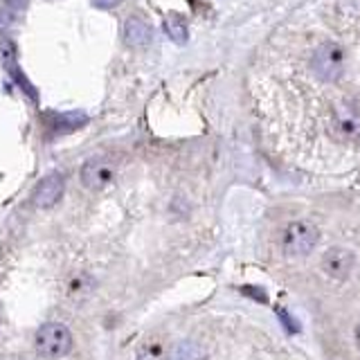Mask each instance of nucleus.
<instances>
[{"mask_svg": "<svg viewBox=\"0 0 360 360\" xmlns=\"http://www.w3.org/2000/svg\"><path fill=\"white\" fill-rule=\"evenodd\" d=\"M342 61H345L342 50L333 43H326L313 56V70L324 82H335L342 75Z\"/></svg>", "mask_w": 360, "mask_h": 360, "instance_id": "nucleus-3", "label": "nucleus"}, {"mask_svg": "<svg viewBox=\"0 0 360 360\" xmlns=\"http://www.w3.org/2000/svg\"><path fill=\"white\" fill-rule=\"evenodd\" d=\"M3 59H5V65H7V70L11 75V79L22 88V93H25L27 97H32L34 101H37V90H34V86L25 79V75H22V70L18 68L16 63V56H14V45L11 43H5L3 45Z\"/></svg>", "mask_w": 360, "mask_h": 360, "instance_id": "nucleus-9", "label": "nucleus"}, {"mask_svg": "<svg viewBox=\"0 0 360 360\" xmlns=\"http://www.w3.org/2000/svg\"><path fill=\"white\" fill-rule=\"evenodd\" d=\"M45 124L52 135H63V133H75L88 124V115L82 110H70V112H50L45 115Z\"/></svg>", "mask_w": 360, "mask_h": 360, "instance_id": "nucleus-7", "label": "nucleus"}, {"mask_svg": "<svg viewBox=\"0 0 360 360\" xmlns=\"http://www.w3.org/2000/svg\"><path fill=\"white\" fill-rule=\"evenodd\" d=\"M338 131H340L345 138H360V115L358 110H340L338 112Z\"/></svg>", "mask_w": 360, "mask_h": 360, "instance_id": "nucleus-11", "label": "nucleus"}, {"mask_svg": "<svg viewBox=\"0 0 360 360\" xmlns=\"http://www.w3.org/2000/svg\"><path fill=\"white\" fill-rule=\"evenodd\" d=\"M167 360H205V352L200 349V345L183 340L178 342L172 352H167Z\"/></svg>", "mask_w": 360, "mask_h": 360, "instance_id": "nucleus-12", "label": "nucleus"}, {"mask_svg": "<svg viewBox=\"0 0 360 360\" xmlns=\"http://www.w3.org/2000/svg\"><path fill=\"white\" fill-rule=\"evenodd\" d=\"M320 241V230L313 221L300 219L288 223L281 232V250L286 257H307Z\"/></svg>", "mask_w": 360, "mask_h": 360, "instance_id": "nucleus-1", "label": "nucleus"}, {"mask_svg": "<svg viewBox=\"0 0 360 360\" xmlns=\"http://www.w3.org/2000/svg\"><path fill=\"white\" fill-rule=\"evenodd\" d=\"M320 268L329 279L342 281L352 275V270H354V252H349L347 248H340V245L331 248V250L324 252Z\"/></svg>", "mask_w": 360, "mask_h": 360, "instance_id": "nucleus-5", "label": "nucleus"}, {"mask_svg": "<svg viewBox=\"0 0 360 360\" xmlns=\"http://www.w3.org/2000/svg\"><path fill=\"white\" fill-rule=\"evenodd\" d=\"M7 5L14 7V9H22V7L27 5V0H7Z\"/></svg>", "mask_w": 360, "mask_h": 360, "instance_id": "nucleus-15", "label": "nucleus"}, {"mask_svg": "<svg viewBox=\"0 0 360 360\" xmlns=\"http://www.w3.org/2000/svg\"><path fill=\"white\" fill-rule=\"evenodd\" d=\"M122 3V0H93V5L97 9H112V7H117Z\"/></svg>", "mask_w": 360, "mask_h": 360, "instance_id": "nucleus-14", "label": "nucleus"}, {"mask_svg": "<svg viewBox=\"0 0 360 360\" xmlns=\"http://www.w3.org/2000/svg\"><path fill=\"white\" fill-rule=\"evenodd\" d=\"M37 352L48 360H59L70 354L72 349V333L61 322H45L39 326L37 338H34Z\"/></svg>", "mask_w": 360, "mask_h": 360, "instance_id": "nucleus-2", "label": "nucleus"}, {"mask_svg": "<svg viewBox=\"0 0 360 360\" xmlns=\"http://www.w3.org/2000/svg\"><path fill=\"white\" fill-rule=\"evenodd\" d=\"M63 187H65V180L59 172H52L45 176L39 183L37 191H34V202H37V207L56 205L63 196Z\"/></svg>", "mask_w": 360, "mask_h": 360, "instance_id": "nucleus-6", "label": "nucleus"}, {"mask_svg": "<svg viewBox=\"0 0 360 360\" xmlns=\"http://www.w3.org/2000/svg\"><path fill=\"white\" fill-rule=\"evenodd\" d=\"M151 25L142 16H129L124 20V43L131 45V48H142L151 41Z\"/></svg>", "mask_w": 360, "mask_h": 360, "instance_id": "nucleus-8", "label": "nucleus"}, {"mask_svg": "<svg viewBox=\"0 0 360 360\" xmlns=\"http://www.w3.org/2000/svg\"><path fill=\"white\" fill-rule=\"evenodd\" d=\"M135 360H167V349L160 340H149L140 347Z\"/></svg>", "mask_w": 360, "mask_h": 360, "instance_id": "nucleus-13", "label": "nucleus"}, {"mask_svg": "<svg viewBox=\"0 0 360 360\" xmlns=\"http://www.w3.org/2000/svg\"><path fill=\"white\" fill-rule=\"evenodd\" d=\"M115 178V167L106 158H90V160L82 167V183L86 189L99 191L112 183Z\"/></svg>", "mask_w": 360, "mask_h": 360, "instance_id": "nucleus-4", "label": "nucleus"}, {"mask_svg": "<svg viewBox=\"0 0 360 360\" xmlns=\"http://www.w3.org/2000/svg\"><path fill=\"white\" fill-rule=\"evenodd\" d=\"M356 345H358V349H360V322H358V326H356Z\"/></svg>", "mask_w": 360, "mask_h": 360, "instance_id": "nucleus-16", "label": "nucleus"}, {"mask_svg": "<svg viewBox=\"0 0 360 360\" xmlns=\"http://www.w3.org/2000/svg\"><path fill=\"white\" fill-rule=\"evenodd\" d=\"M165 32L167 37L172 39L174 43L178 45H185L187 43V37H189V30H187V22L180 14H169L165 18Z\"/></svg>", "mask_w": 360, "mask_h": 360, "instance_id": "nucleus-10", "label": "nucleus"}]
</instances>
